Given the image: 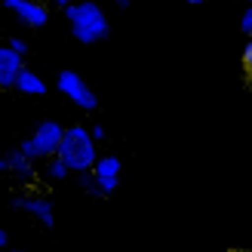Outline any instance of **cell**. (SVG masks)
Instances as JSON below:
<instances>
[{"mask_svg":"<svg viewBox=\"0 0 252 252\" xmlns=\"http://www.w3.org/2000/svg\"><path fill=\"white\" fill-rule=\"evenodd\" d=\"M65 19L71 25V34L77 43H86L93 46L98 40H105L111 25H108V16L105 9L95 3V0H74V3L65 6Z\"/></svg>","mask_w":252,"mask_h":252,"instance_id":"6da1fadb","label":"cell"},{"mask_svg":"<svg viewBox=\"0 0 252 252\" xmlns=\"http://www.w3.org/2000/svg\"><path fill=\"white\" fill-rule=\"evenodd\" d=\"M56 154L65 160V166L71 172H90L93 163L98 160V142L90 135V126L86 123H71L62 132V142Z\"/></svg>","mask_w":252,"mask_h":252,"instance_id":"7a4b0ae2","label":"cell"},{"mask_svg":"<svg viewBox=\"0 0 252 252\" xmlns=\"http://www.w3.org/2000/svg\"><path fill=\"white\" fill-rule=\"evenodd\" d=\"M62 132H65V126H62V123H56V120H43V123H37V129L19 145V151H22V154H28L34 163H37V160H49V157L59 151Z\"/></svg>","mask_w":252,"mask_h":252,"instance_id":"3957f363","label":"cell"},{"mask_svg":"<svg viewBox=\"0 0 252 252\" xmlns=\"http://www.w3.org/2000/svg\"><path fill=\"white\" fill-rule=\"evenodd\" d=\"M56 90L65 95L71 105H77L80 111H95L98 108V95L93 93V86L86 83L77 71H62L56 77Z\"/></svg>","mask_w":252,"mask_h":252,"instance_id":"277c9868","label":"cell"},{"mask_svg":"<svg viewBox=\"0 0 252 252\" xmlns=\"http://www.w3.org/2000/svg\"><path fill=\"white\" fill-rule=\"evenodd\" d=\"M120 157L114 154H102L95 163H93V179H95V188H98V197H111L120 188Z\"/></svg>","mask_w":252,"mask_h":252,"instance_id":"5b68a950","label":"cell"},{"mask_svg":"<svg viewBox=\"0 0 252 252\" xmlns=\"http://www.w3.org/2000/svg\"><path fill=\"white\" fill-rule=\"evenodd\" d=\"M12 206L22 209V212H28V216L37 224H43V228H53V224H56L53 203H49V197H43V194H19V197H12Z\"/></svg>","mask_w":252,"mask_h":252,"instance_id":"8992f818","label":"cell"},{"mask_svg":"<svg viewBox=\"0 0 252 252\" xmlns=\"http://www.w3.org/2000/svg\"><path fill=\"white\" fill-rule=\"evenodd\" d=\"M22 68H25V59L16 53V49L9 43L0 46V90H12V83H16Z\"/></svg>","mask_w":252,"mask_h":252,"instance_id":"52a82bcc","label":"cell"},{"mask_svg":"<svg viewBox=\"0 0 252 252\" xmlns=\"http://www.w3.org/2000/svg\"><path fill=\"white\" fill-rule=\"evenodd\" d=\"M12 12H16V19L22 25H28V28H43L49 22V6L40 3V0H25V3H19Z\"/></svg>","mask_w":252,"mask_h":252,"instance_id":"ba28073f","label":"cell"},{"mask_svg":"<svg viewBox=\"0 0 252 252\" xmlns=\"http://www.w3.org/2000/svg\"><path fill=\"white\" fill-rule=\"evenodd\" d=\"M3 166H6L9 175H16V179H22V182H31L34 179V160L28 154H22L19 148L9 151V154L3 157Z\"/></svg>","mask_w":252,"mask_h":252,"instance_id":"9c48e42d","label":"cell"},{"mask_svg":"<svg viewBox=\"0 0 252 252\" xmlns=\"http://www.w3.org/2000/svg\"><path fill=\"white\" fill-rule=\"evenodd\" d=\"M12 90L22 93V95H46V80H43L37 71L22 68L19 77H16V83H12Z\"/></svg>","mask_w":252,"mask_h":252,"instance_id":"30bf717a","label":"cell"},{"mask_svg":"<svg viewBox=\"0 0 252 252\" xmlns=\"http://www.w3.org/2000/svg\"><path fill=\"white\" fill-rule=\"evenodd\" d=\"M43 163H46V166H43V175H46L49 182H62V179H68V175H71V169L65 166V160H62L59 154H53V157L43 160Z\"/></svg>","mask_w":252,"mask_h":252,"instance_id":"8fae6325","label":"cell"},{"mask_svg":"<svg viewBox=\"0 0 252 252\" xmlns=\"http://www.w3.org/2000/svg\"><path fill=\"white\" fill-rule=\"evenodd\" d=\"M77 182H80V188L90 197H98V188H95V179H93V172H77Z\"/></svg>","mask_w":252,"mask_h":252,"instance_id":"7c38bea8","label":"cell"},{"mask_svg":"<svg viewBox=\"0 0 252 252\" xmlns=\"http://www.w3.org/2000/svg\"><path fill=\"white\" fill-rule=\"evenodd\" d=\"M243 74H246V83L252 86V37H249L246 49H243Z\"/></svg>","mask_w":252,"mask_h":252,"instance_id":"4fadbf2b","label":"cell"},{"mask_svg":"<svg viewBox=\"0 0 252 252\" xmlns=\"http://www.w3.org/2000/svg\"><path fill=\"white\" fill-rule=\"evenodd\" d=\"M240 31H243L246 37H252V3L246 6V12L240 16Z\"/></svg>","mask_w":252,"mask_h":252,"instance_id":"5bb4252c","label":"cell"},{"mask_svg":"<svg viewBox=\"0 0 252 252\" xmlns=\"http://www.w3.org/2000/svg\"><path fill=\"white\" fill-rule=\"evenodd\" d=\"M90 135L95 138L98 145H102V142H108V129H105L102 123H90Z\"/></svg>","mask_w":252,"mask_h":252,"instance_id":"9a60e30c","label":"cell"},{"mask_svg":"<svg viewBox=\"0 0 252 252\" xmlns=\"http://www.w3.org/2000/svg\"><path fill=\"white\" fill-rule=\"evenodd\" d=\"M9 46H12V49H16V53H19L22 59H25V56H28V43H25V40H22V37H9Z\"/></svg>","mask_w":252,"mask_h":252,"instance_id":"2e32d148","label":"cell"},{"mask_svg":"<svg viewBox=\"0 0 252 252\" xmlns=\"http://www.w3.org/2000/svg\"><path fill=\"white\" fill-rule=\"evenodd\" d=\"M19 3H25V0H3V6H6V9H16Z\"/></svg>","mask_w":252,"mask_h":252,"instance_id":"e0dca14e","label":"cell"},{"mask_svg":"<svg viewBox=\"0 0 252 252\" xmlns=\"http://www.w3.org/2000/svg\"><path fill=\"white\" fill-rule=\"evenodd\" d=\"M6 243H9V240H6V231H3V228H0V249H3Z\"/></svg>","mask_w":252,"mask_h":252,"instance_id":"ac0fdd59","label":"cell"},{"mask_svg":"<svg viewBox=\"0 0 252 252\" xmlns=\"http://www.w3.org/2000/svg\"><path fill=\"white\" fill-rule=\"evenodd\" d=\"M53 3H56V6H62V9H65L68 3H74V0H53Z\"/></svg>","mask_w":252,"mask_h":252,"instance_id":"d6986e66","label":"cell"},{"mask_svg":"<svg viewBox=\"0 0 252 252\" xmlns=\"http://www.w3.org/2000/svg\"><path fill=\"white\" fill-rule=\"evenodd\" d=\"M185 3H191V6H200V3H206V0H185Z\"/></svg>","mask_w":252,"mask_h":252,"instance_id":"ffe728a7","label":"cell"},{"mask_svg":"<svg viewBox=\"0 0 252 252\" xmlns=\"http://www.w3.org/2000/svg\"><path fill=\"white\" fill-rule=\"evenodd\" d=\"M114 3H117V6H129V3H132V0H114Z\"/></svg>","mask_w":252,"mask_h":252,"instance_id":"44dd1931","label":"cell"},{"mask_svg":"<svg viewBox=\"0 0 252 252\" xmlns=\"http://www.w3.org/2000/svg\"><path fill=\"white\" fill-rule=\"evenodd\" d=\"M6 172V166H3V157H0V175H3Z\"/></svg>","mask_w":252,"mask_h":252,"instance_id":"7402d4cb","label":"cell"},{"mask_svg":"<svg viewBox=\"0 0 252 252\" xmlns=\"http://www.w3.org/2000/svg\"><path fill=\"white\" fill-rule=\"evenodd\" d=\"M16 252H22V249H16Z\"/></svg>","mask_w":252,"mask_h":252,"instance_id":"603a6c76","label":"cell"},{"mask_svg":"<svg viewBox=\"0 0 252 252\" xmlns=\"http://www.w3.org/2000/svg\"><path fill=\"white\" fill-rule=\"evenodd\" d=\"M249 3H252V0H249Z\"/></svg>","mask_w":252,"mask_h":252,"instance_id":"cb8c5ba5","label":"cell"}]
</instances>
